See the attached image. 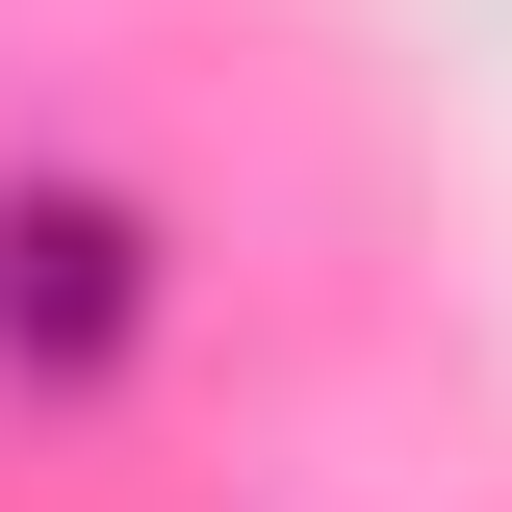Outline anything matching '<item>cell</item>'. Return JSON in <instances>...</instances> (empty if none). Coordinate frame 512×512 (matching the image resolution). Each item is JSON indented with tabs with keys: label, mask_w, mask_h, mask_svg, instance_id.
<instances>
[{
	"label": "cell",
	"mask_w": 512,
	"mask_h": 512,
	"mask_svg": "<svg viewBox=\"0 0 512 512\" xmlns=\"http://www.w3.org/2000/svg\"><path fill=\"white\" fill-rule=\"evenodd\" d=\"M154 308H180V256H154L128 180H0V384L26 410H103L154 359Z\"/></svg>",
	"instance_id": "obj_1"
}]
</instances>
